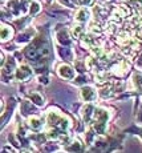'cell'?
<instances>
[{"label": "cell", "mask_w": 142, "mask_h": 153, "mask_svg": "<svg viewBox=\"0 0 142 153\" xmlns=\"http://www.w3.org/2000/svg\"><path fill=\"white\" fill-rule=\"evenodd\" d=\"M28 3L29 0H10L7 3V8L10 10V12L12 13V16H17V15L25 13L28 10Z\"/></svg>", "instance_id": "obj_1"}, {"label": "cell", "mask_w": 142, "mask_h": 153, "mask_svg": "<svg viewBox=\"0 0 142 153\" xmlns=\"http://www.w3.org/2000/svg\"><path fill=\"white\" fill-rule=\"evenodd\" d=\"M32 76V68L28 65H21L16 72V77L20 81H27L29 80Z\"/></svg>", "instance_id": "obj_2"}, {"label": "cell", "mask_w": 142, "mask_h": 153, "mask_svg": "<svg viewBox=\"0 0 142 153\" xmlns=\"http://www.w3.org/2000/svg\"><path fill=\"white\" fill-rule=\"evenodd\" d=\"M58 75H60L61 77L67 79V80H70V79H73V76H75V69L70 68L67 64H63V65L58 67Z\"/></svg>", "instance_id": "obj_3"}, {"label": "cell", "mask_w": 142, "mask_h": 153, "mask_svg": "<svg viewBox=\"0 0 142 153\" xmlns=\"http://www.w3.org/2000/svg\"><path fill=\"white\" fill-rule=\"evenodd\" d=\"M81 96L85 101H93V100L96 99V91L92 87H87V85H85L81 89Z\"/></svg>", "instance_id": "obj_4"}, {"label": "cell", "mask_w": 142, "mask_h": 153, "mask_svg": "<svg viewBox=\"0 0 142 153\" xmlns=\"http://www.w3.org/2000/svg\"><path fill=\"white\" fill-rule=\"evenodd\" d=\"M57 40H58V43L63 44V45H69L70 44V37H69V33H68L67 29H61V31H58Z\"/></svg>", "instance_id": "obj_5"}, {"label": "cell", "mask_w": 142, "mask_h": 153, "mask_svg": "<svg viewBox=\"0 0 142 153\" xmlns=\"http://www.w3.org/2000/svg\"><path fill=\"white\" fill-rule=\"evenodd\" d=\"M43 123H44L43 120H41L40 117H36V116L29 117V120H28V124L33 131H40L41 126H43Z\"/></svg>", "instance_id": "obj_6"}, {"label": "cell", "mask_w": 142, "mask_h": 153, "mask_svg": "<svg viewBox=\"0 0 142 153\" xmlns=\"http://www.w3.org/2000/svg\"><path fill=\"white\" fill-rule=\"evenodd\" d=\"M88 19H89V11H88L87 8H81V10H78V12L76 13V22L81 23V24L87 23Z\"/></svg>", "instance_id": "obj_7"}, {"label": "cell", "mask_w": 142, "mask_h": 153, "mask_svg": "<svg viewBox=\"0 0 142 153\" xmlns=\"http://www.w3.org/2000/svg\"><path fill=\"white\" fill-rule=\"evenodd\" d=\"M60 120H61V116H60V113H58L57 111L52 109V111L48 112V121H49V124L51 125H57Z\"/></svg>", "instance_id": "obj_8"}, {"label": "cell", "mask_w": 142, "mask_h": 153, "mask_svg": "<svg viewBox=\"0 0 142 153\" xmlns=\"http://www.w3.org/2000/svg\"><path fill=\"white\" fill-rule=\"evenodd\" d=\"M12 28L7 24H1V42H7L12 36Z\"/></svg>", "instance_id": "obj_9"}, {"label": "cell", "mask_w": 142, "mask_h": 153, "mask_svg": "<svg viewBox=\"0 0 142 153\" xmlns=\"http://www.w3.org/2000/svg\"><path fill=\"white\" fill-rule=\"evenodd\" d=\"M93 111H94L93 105H85L84 109H82V116H84V120L87 123H89L92 117H93Z\"/></svg>", "instance_id": "obj_10"}, {"label": "cell", "mask_w": 142, "mask_h": 153, "mask_svg": "<svg viewBox=\"0 0 142 153\" xmlns=\"http://www.w3.org/2000/svg\"><path fill=\"white\" fill-rule=\"evenodd\" d=\"M33 36H35V29L29 28V29H27L24 33H21L19 37H17V42L19 43L20 42H28V40H31Z\"/></svg>", "instance_id": "obj_11"}, {"label": "cell", "mask_w": 142, "mask_h": 153, "mask_svg": "<svg viewBox=\"0 0 142 153\" xmlns=\"http://www.w3.org/2000/svg\"><path fill=\"white\" fill-rule=\"evenodd\" d=\"M15 68H16V67H15V61L10 57V59L7 60V64H5L4 68H3V72H4V77H5L7 75H12V72L15 71Z\"/></svg>", "instance_id": "obj_12"}, {"label": "cell", "mask_w": 142, "mask_h": 153, "mask_svg": "<svg viewBox=\"0 0 142 153\" xmlns=\"http://www.w3.org/2000/svg\"><path fill=\"white\" fill-rule=\"evenodd\" d=\"M81 43H82L84 47L90 48V47H93V37H92L89 33H84L81 36Z\"/></svg>", "instance_id": "obj_13"}, {"label": "cell", "mask_w": 142, "mask_h": 153, "mask_svg": "<svg viewBox=\"0 0 142 153\" xmlns=\"http://www.w3.org/2000/svg\"><path fill=\"white\" fill-rule=\"evenodd\" d=\"M33 111H35V107L31 104V102H28V101H23L21 102V112L24 114H29V113H32Z\"/></svg>", "instance_id": "obj_14"}, {"label": "cell", "mask_w": 142, "mask_h": 153, "mask_svg": "<svg viewBox=\"0 0 142 153\" xmlns=\"http://www.w3.org/2000/svg\"><path fill=\"white\" fill-rule=\"evenodd\" d=\"M58 53H60V56L63 59H65V60H72V52H70V49L68 48H58Z\"/></svg>", "instance_id": "obj_15"}, {"label": "cell", "mask_w": 142, "mask_h": 153, "mask_svg": "<svg viewBox=\"0 0 142 153\" xmlns=\"http://www.w3.org/2000/svg\"><path fill=\"white\" fill-rule=\"evenodd\" d=\"M68 151L69 152H81L82 151V145L80 144L78 140H76V141H73L69 146H68Z\"/></svg>", "instance_id": "obj_16"}, {"label": "cell", "mask_w": 142, "mask_h": 153, "mask_svg": "<svg viewBox=\"0 0 142 153\" xmlns=\"http://www.w3.org/2000/svg\"><path fill=\"white\" fill-rule=\"evenodd\" d=\"M31 101L33 102V104H37V105H43L44 104V99L41 97L40 93H32L31 95Z\"/></svg>", "instance_id": "obj_17"}, {"label": "cell", "mask_w": 142, "mask_h": 153, "mask_svg": "<svg viewBox=\"0 0 142 153\" xmlns=\"http://www.w3.org/2000/svg\"><path fill=\"white\" fill-rule=\"evenodd\" d=\"M132 7H134L135 10H142V0H124Z\"/></svg>", "instance_id": "obj_18"}, {"label": "cell", "mask_w": 142, "mask_h": 153, "mask_svg": "<svg viewBox=\"0 0 142 153\" xmlns=\"http://www.w3.org/2000/svg\"><path fill=\"white\" fill-rule=\"evenodd\" d=\"M29 12L31 15H37L40 12V4L37 1H32L31 3V8H29Z\"/></svg>", "instance_id": "obj_19"}, {"label": "cell", "mask_w": 142, "mask_h": 153, "mask_svg": "<svg viewBox=\"0 0 142 153\" xmlns=\"http://www.w3.org/2000/svg\"><path fill=\"white\" fill-rule=\"evenodd\" d=\"M94 10H96V16L98 15L101 19H104V17L108 16V11H106L105 8H102V7H96Z\"/></svg>", "instance_id": "obj_20"}, {"label": "cell", "mask_w": 142, "mask_h": 153, "mask_svg": "<svg viewBox=\"0 0 142 153\" xmlns=\"http://www.w3.org/2000/svg\"><path fill=\"white\" fill-rule=\"evenodd\" d=\"M81 33H82V27H81V25H76V27L73 28V36L78 39V37L82 36Z\"/></svg>", "instance_id": "obj_21"}, {"label": "cell", "mask_w": 142, "mask_h": 153, "mask_svg": "<svg viewBox=\"0 0 142 153\" xmlns=\"http://www.w3.org/2000/svg\"><path fill=\"white\" fill-rule=\"evenodd\" d=\"M112 92H113V88H112V87H105L101 91V96H102V97H108V96L112 95Z\"/></svg>", "instance_id": "obj_22"}, {"label": "cell", "mask_w": 142, "mask_h": 153, "mask_svg": "<svg viewBox=\"0 0 142 153\" xmlns=\"http://www.w3.org/2000/svg\"><path fill=\"white\" fill-rule=\"evenodd\" d=\"M92 1H93V0H78V3H81L82 5H90Z\"/></svg>", "instance_id": "obj_23"}, {"label": "cell", "mask_w": 142, "mask_h": 153, "mask_svg": "<svg viewBox=\"0 0 142 153\" xmlns=\"http://www.w3.org/2000/svg\"><path fill=\"white\" fill-rule=\"evenodd\" d=\"M39 80H40V83H44V84H47V83H48V79H47V77H43V76H41V77L39 79Z\"/></svg>", "instance_id": "obj_24"}, {"label": "cell", "mask_w": 142, "mask_h": 153, "mask_svg": "<svg viewBox=\"0 0 142 153\" xmlns=\"http://www.w3.org/2000/svg\"><path fill=\"white\" fill-rule=\"evenodd\" d=\"M138 120L142 121V108H141V111H140V114H138Z\"/></svg>", "instance_id": "obj_25"}, {"label": "cell", "mask_w": 142, "mask_h": 153, "mask_svg": "<svg viewBox=\"0 0 142 153\" xmlns=\"http://www.w3.org/2000/svg\"><path fill=\"white\" fill-rule=\"evenodd\" d=\"M138 65H141V67H142V55L140 56V59H138Z\"/></svg>", "instance_id": "obj_26"}, {"label": "cell", "mask_w": 142, "mask_h": 153, "mask_svg": "<svg viewBox=\"0 0 142 153\" xmlns=\"http://www.w3.org/2000/svg\"><path fill=\"white\" fill-rule=\"evenodd\" d=\"M135 132H137V133H138V134H140V136L142 137V129H140V131H135Z\"/></svg>", "instance_id": "obj_27"}, {"label": "cell", "mask_w": 142, "mask_h": 153, "mask_svg": "<svg viewBox=\"0 0 142 153\" xmlns=\"http://www.w3.org/2000/svg\"><path fill=\"white\" fill-rule=\"evenodd\" d=\"M52 1V0H47V3H51Z\"/></svg>", "instance_id": "obj_28"}]
</instances>
